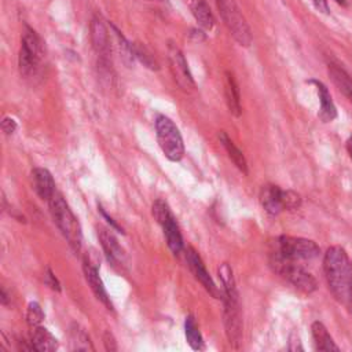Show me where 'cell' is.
Returning <instances> with one entry per match:
<instances>
[{
	"instance_id": "2",
	"label": "cell",
	"mask_w": 352,
	"mask_h": 352,
	"mask_svg": "<svg viewBox=\"0 0 352 352\" xmlns=\"http://www.w3.org/2000/svg\"><path fill=\"white\" fill-rule=\"evenodd\" d=\"M217 272L221 282V300L224 305L223 315L226 334L230 344L238 348V345L242 341V318L232 270L227 263H223L219 267Z\"/></svg>"
},
{
	"instance_id": "23",
	"label": "cell",
	"mask_w": 352,
	"mask_h": 352,
	"mask_svg": "<svg viewBox=\"0 0 352 352\" xmlns=\"http://www.w3.org/2000/svg\"><path fill=\"white\" fill-rule=\"evenodd\" d=\"M110 33L114 37L117 50L120 52V56L122 58V60L126 65H132L133 59H135V54H133V45L124 37V34L113 25L110 23Z\"/></svg>"
},
{
	"instance_id": "32",
	"label": "cell",
	"mask_w": 352,
	"mask_h": 352,
	"mask_svg": "<svg viewBox=\"0 0 352 352\" xmlns=\"http://www.w3.org/2000/svg\"><path fill=\"white\" fill-rule=\"evenodd\" d=\"M98 209H99L100 214H102V216L107 220V223L111 226V228H114V230H117V231H120V232H124V231H122V228H121V227H120V226H118V224H117V223H116V221H114V220H113V219H111V217L104 212V209H103L100 205L98 206Z\"/></svg>"
},
{
	"instance_id": "9",
	"label": "cell",
	"mask_w": 352,
	"mask_h": 352,
	"mask_svg": "<svg viewBox=\"0 0 352 352\" xmlns=\"http://www.w3.org/2000/svg\"><path fill=\"white\" fill-rule=\"evenodd\" d=\"M216 4L234 40L239 45H243V47L250 45L252 32L236 3L234 0H216Z\"/></svg>"
},
{
	"instance_id": "1",
	"label": "cell",
	"mask_w": 352,
	"mask_h": 352,
	"mask_svg": "<svg viewBox=\"0 0 352 352\" xmlns=\"http://www.w3.org/2000/svg\"><path fill=\"white\" fill-rule=\"evenodd\" d=\"M324 276L337 301L348 304L352 298V264L341 246H331L323 257Z\"/></svg>"
},
{
	"instance_id": "15",
	"label": "cell",
	"mask_w": 352,
	"mask_h": 352,
	"mask_svg": "<svg viewBox=\"0 0 352 352\" xmlns=\"http://www.w3.org/2000/svg\"><path fill=\"white\" fill-rule=\"evenodd\" d=\"M32 184L36 194L45 201H50L56 191L52 175L44 168H34L32 170Z\"/></svg>"
},
{
	"instance_id": "27",
	"label": "cell",
	"mask_w": 352,
	"mask_h": 352,
	"mask_svg": "<svg viewBox=\"0 0 352 352\" xmlns=\"http://www.w3.org/2000/svg\"><path fill=\"white\" fill-rule=\"evenodd\" d=\"M133 54H135V58L138 60H140L147 69L150 70H158L160 69V65L157 62V59L154 58V55L150 52V50L142 44V43H133Z\"/></svg>"
},
{
	"instance_id": "30",
	"label": "cell",
	"mask_w": 352,
	"mask_h": 352,
	"mask_svg": "<svg viewBox=\"0 0 352 352\" xmlns=\"http://www.w3.org/2000/svg\"><path fill=\"white\" fill-rule=\"evenodd\" d=\"M44 282L52 289V290H56V292H60V283L59 280L56 279V276L52 274L51 270H47L45 272V276H44Z\"/></svg>"
},
{
	"instance_id": "13",
	"label": "cell",
	"mask_w": 352,
	"mask_h": 352,
	"mask_svg": "<svg viewBox=\"0 0 352 352\" xmlns=\"http://www.w3.org/2000/svg\"><path fill=\"white\" fill-rule=\"evenodd\" d=\"M98 236L107 261L116 268H122L125 265V252L120 246L114 234L110 230L100 227L98 228Z\"/></svg>"
},
{
	"instance_id": "26",
	"label": "cell",
	"mask_w": 352,
	"mask_h": 352,
	"mask_svg": "<svg viewBox=\"0 0 352 352\" xmlns=\"http://www.w3.org/2000/svg\"><path fill=\"white\" fill-rule=\"evenodd\" d=\"M184 333H186V340L188 342V345L195 349V351H199L204 348V338H202V334L195 323V319L190 315L186 318V322H184Z\"/></svg>"
},
{
	"instance_id": "8",
	"label": "cell",
	"mask_w": 352,
	"mask_h": 352,
	"mask_svg": "<svg viewBox=\"0 0 352 352\" xmlns=\"http://www.w3.org/2000/svg\"><path fill=\"white\" fill-rule=\"evenodd\" d=\"M271 253L290 261L312 260L319 254V246L311 239L282 235L276 239Z\"/></svg>"
},
{
	"instance_id": "22",
	"label": "cell",
	"mask_w": 352,
	"mask_h": 352,
	"mask_svg": "<svg viewBox=\"0 0 352 352\" xmlns=\"http://www.w3.org/2000/svg\"><path fill=\"white\" fill-rule=\"evenodd\" d=\"M219 138H220V142H221L223 147L226 148L228 157H230L231 161L235 164V166H236L241 172L248 173V164H246V160H245L242 151L234 144V142L228 138V135H227L224 131L220 132Z\"/></svg>"
},
{
	"instance_id": "14",
	"label": "cell",
	"mask_w": 352,
	"mask_h": 352,
	"mask_svg": "<svg viewBox=\"0 0 352 352\" xmlns=\"http://www.w3.org/2000/svg\"><path fill=\"white\" fill-rule=\"evenodd\" d=\"M82 270H84V275H85V279L88 282V285L91 286V290L94 292L95 297L109 309V311H113V304H111V300L104 289V285H103V280L100 279L99 274H98V268L91 263V260L88 257L84 258L82 261Z\"/></svg>"
},
{
	"instance_id": "3",
	"label": "cell",
	"mask_w": 352,
	"mask_h": 352,
	"mask_svg": "<svg viewBox=\"0 0 352 352\" xmlns=\"http://www.w3.org/2000/svg\"><path fill=\"white\" fill-rule=\"evenodd\" d=\"M50 205V212L54 219V223L56 227L60 230L63 236L66 238L67 243L74 252H78L81 248V227L76 216L73 214L72 209L69 208L67 202L62 197L60 192L55 191V194L50 198L48 201Z\"/></svg>"
},
{
	"instance_id": "5",
	"label": "cell",
	"mask_w": 352,
	"mask_h": 352,
	"mask_svg": "<svg viewBox=\"0 0 352 352\" xmlns=\"http://www.w3.org/2000/svg\"><path fill=\"white\" fill-rule=\"evenodd\" d=\"M155 132L160 148L169 161H179L184 155V143L175 122L166 116H158L155 120Z\"/></svg>"
},
{
	"instance_id": "29",
	"label": "cell",
	"mask_w": 352,
	"mask_h": 352,
	"mask_svg": "<svg viewBox=\"0 0 352 352\" xmlns=\"http://www.w3.org/2000/svg\"><path fill=\"white\" fill-rule=\"evenodd\" d=\"M16 126H18L16 121H15L14 118H11V117H4L3 121H1V131H3L6 135L14 133V132L16 131Z\"/></svg>"
},
{
	"instance_id": "17",
	"label": "cell",
	"mask_w": 352,
	"mask_h": 352,
	"mask_svg": "<svg viewBox=\"0 0 352 352\" xmlns=\"http://www.w3.org/2000/svg\"><path fill=\"white\" fill-rule=\"evenodd\" d=\"M315 84L316 89H318V95H319V100H320V111H319V117L323 122H330L337 117V110L336 106L333 103L331 95L329 92V89L326 88V85L320 81H311Z\"/></svg>"
},
{
	"instance_id": "12",
	"label": "cell",
	"mask_w": 352,
	"mask_h": 352,
	"mask_svg": "<svg viewBox=\"0 0 352 352\" xmlns=\"http://www.w3.org/2000/svg\"><path fill=\"white\" fill-rule=\"evenodd\" d=\"M186 261L187 265L190 268V271L192 272V275L195 276V279L205 287V290L214 298H221V292H219L217 286L214 285L213 279L210 278V275L208 274L205 264L202 261V258L199 257V254L192 249V248H187L186 250Z\"/></svg>"
},
{
	"instance_id": "4",
	"label": "cell",
	"mask_w": 352,
	"mask_h": 352,
	"mask_svg": "<svg viewBox=\"0 0 352 352\" xmlns=\"http://www.w3.org/2000/svg\"><path fill=\"white\" fill-rule=\"evenodd\" d=\"M270 264L276 274L283 276L298 292L311 294L316 290V279L308 271L300 267L297 261H290L270 253Z\"/></svg>"
},
{
	"instance_id": "31",
	"label": "cell",
	"mask_w": 352,
	"mask_h": 352,
	"mask_svg": "<svg viewBox=\"0 0 352 352\" xmlns=\"http://www.w3.org/2000/svg\"><path fill=\"white\" fill-rule=\"evenodd\" d=\"M103 344H104V348L107 351H110V352L117 351L116 338H114V336L110 331H104V334H103Z\"/></svg>"
},
{
	"instance_id": "18",
	"label": "cell",
	"mask_w": 352,
	"mask_h": 352,
	"mask_svg": "<svg viewBox=\"0 0 352 352\" xmlns=\"http://www.w3.org/2000/svg\"><path fill=\"white\" fill-rule=\"evenodd\" d=\"M224 94H226V102L228 106V110L235 116H241V99H239V88L234 78V76L230 72H226V82H224Z\"/></svg>"
},
{
	"instance_id": "11",
	"label": "cell",
	"mask_w": 352,
	"mask_h": 352,
	"mask_svg": "<svg viewBox=\"0 0 352 352\" xmlns=\"http://www.w3.org/2000/svg\"><path fill=\"white\" fill-rule=\"evenodd\" d=\"M168 60H169V69L175 82L186 92L192 91L195 88V82L190 73L187 60L182 50L173 43L168 44Z\"/></svg>"
},
{
	"instance_id": "35",
	"label": "cell",
	"mask_w": 352,
	"mask_h": 352,
	"mask_svg": "<svg viewBox=\"0 0 352 352\" xmlns=\"http://www.w3.org/2000/svg\"><path fill=\"white\" fill-rule=\"evenodd\" d=\"M348 150H349V154L352 157V139L348 142Z\"/></svg>"
},
{
	"instance_id": "24",
	"label": "cell",
	"mask_w": 352,
	"mask_h": 352,
	"mask_svg": "<svg viewBox=\"0 0 352 352\" xmlns=\"http://www.w3.org/2000/svg\"><path fill=\"white\" fill-rule=\"evenodd\" d=\"M329 74L334 84L342 91V94L352 103V78L337 65H329Z\"/></svg>"
},
{
	"instance_id": "34",
	"label": "cell",
	"mask_w": 352,
	"mask_h": 352,
	"mask_svg": "<svg viewBox=\"0 0 352 352\" xmlns=\"http://www.w3.org/2000/svg\"><path fill=\"white\" fill-rule=\"evenodd\" d=\"M0 296H1V298H0V300H1V304H3V305H7V304H8V297H7V293H6V289H4V287H1V294H0Z\"/></svg>"
},
{
	"instance_id": "25",
	"label": "cell",
	"mask_w": 352,
	"mask_h": 352,
	"mask_svg": "<svg viewBox=\"0 0 352 352\" xmlns=\"http://www.w3.org/2000/svg\"><path fill=\"white\" fill-rule=\"evenodd\" d=\"M69 340H70V349L73 351H88L94 349L91 340L88 334L77 324H73L69 331Z\"/></svg>"
},
{
	"instance_id": "7",
	"label": "cell",
	"mask_w": 352,
	"mask_h": 352,
	"mask_svg": "<svg viewBox=\"0 0 352 352\" xmlns=\"http://www.w3.org/2000/svg\"><path fill=\"white\" fill-rule=\"evenodd\" d=\"M43 54V41L40 36L30 26H25L18 55V66L23 77H29L36 73Z\"/></svg>"
},
{
	"instance_id": "20",
	"label": "cell",
	"mask_w": 352,
	"mask_h": 352,
	"mask_svg": "<svg viewBox=\"0 0 352 352\" xmlns=\"http://www.w3.org/2000/svg\"><path fill=\"white\" fill-rule=\"evenodd\" d=\"M191 12L195 18V21L198 22V25L205 29V30H210L214 26V16L208 6V3L205 0H188Z\"/></svg>"
},
{
	"instance_id": "19",
	"label": "cell",
	"mask_w": 352,
	"mask_h": 352,
	"mask_svg": "<svg viewBox=\"0 0 352 352\" xmlns=\"http://www.w3.org/2000/svg\"><path fill=\"white\" fill-rule=\"evenodd\" d=\"M32 346L38 352H51L58 348V340L45 327L37 326L33 327Z\"/></svg>"
},
{
	"instance_id": "10",
	"label": "cell",
	"mask_w": 352,
	"mask_h": 352,
	"mask_svg": "<svg viewBox=\"0 0 352 352\" xmlns=\"http://www.w3.org/2000/svg\"><path fill=\"white\" fill-rule=\"evenodd\" d=\"M153 216L158 221V224L162 227L166 243L172 250V253L179 254L183 249V236L168 204L162 199H157L153 204Z\"/></svg>"
},
{
	"instance_id": "16",
	"label": "cell",
	"mask_w": 352,
	"mask_h": 352,
	"mask_svg": "<svg viewBox=\"0 0 352 352\" xmlns=\"http://www.w3.org/2000/svg\"><path fill=\"white\" fill-rule=\"evenodd\" d=\"M260 201H261L263 208L271 214H278L282 210H285L283 190L279 188L278 186L270 184V186L263 187L261 194H260Z\"/></svg>"
},
{
	"instance_id": "6",
	"label": "cell",
	"mask_w": 352,
	"mask_h": 352,
	"mask_svg": "<svg viewBox=\"0 0 352 352\" xmlns=\"http://www.w3.org/2000/svg\"><path fill=\"white\" fill-rule=\"evenodd\" d=\"M89 38L98 56V66L102 73L111 72V33L99 14H95L89 23Z\"/></svg>"
},
{
	"instance_id": "33",
	"label": "cell",
	"mask_w": 352,
	"mask_h": 352,
	"mask_svg": "<svg viewBox=\"0 0 352 352\" xmlns=\"http://www.w3.org/2000/svg\"><path fill=\"white\" fill-rule=\"evenodd\" d=\"M312 1H314V4H315L318 11H320L323 14H329V3H327V0H312Z\"/></svg>"
},
{
	"instance_id": "21",
	"label": "cell",
	"mask_w": 352,
	"mask_h": 352,
	"mask_svg": "<svg viewBox=\"0 0 352 352\" xmlns=\"http://www.w3.org/2000/svg\"><path fill=\"white\" fill-rule=\"evenodd\" d=\"M312 337H314V341H315V345H316V349L319 351H338L340 348L336 345V342L333 341L331 336L329 334L327 329L323 326V323L320 322H314L312 323Z\"/></svg>"
},
{
	"instance_id": "36",
	"label": "cell",
	"mask_w": 352,
	"mask_h": 352,
	"mask_svg": "<svg viewBox=\"0 0 352 352\" xmlns=\"http://www.w3.org/2000/svg\"><path fill=\"white\" fill-rule=\"evenodd\" d=\"M348 1H349V0H337V3H340V4H342V6H346Z\"/></svg>"
},
{
	"instance_id": "28",
	"label": "cell",
	"mask_w": 352,
	"mask_h": 352,
	"mask_svg": "<svg viewBox=\"0 0 352 352\" xmlns=\"http://www.w3.org/2000/svg\"><path fill=\"white\" fill-rule=\"evenodd\" d=\"M43 319H44V312H43L40 304L36 302V301L29 302L28 311H26V322H28V324L32 329L37 327V326H40Z\"/></svg>"
}]
</instances>
